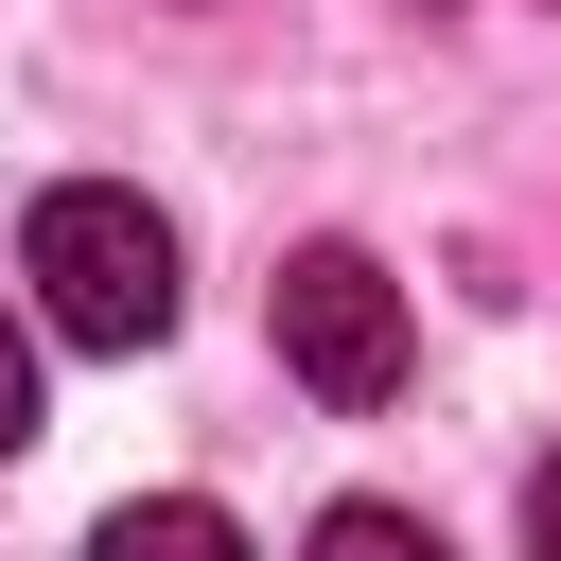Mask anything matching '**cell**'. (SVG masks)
Masks as SVG:
<instances>
[{
	"label": "cell",
	"mask_w": 561,
	"mask_h": 561,
	"mask_svg": "<svg viewBox=\"0 0 561 561\" xmlns=\"http://www.w3.org/2000/svg\"><path fill=\"white\" fill-rule=\"evenodd\" d=\"M18 438H35V333L0 316V456H18Z\"/></svg>",
	"instance_id": "5b68a950"
},
{
	"label": "cell",
	"mask_w": 561,
	"mask_h": 561,
	"mask_svg": "<svg viewBox=\"0 0 561 561\" xmlns=\"http://www.w3.org/2000/svg\"><path fill=\"white\" fill-rule=\"evenodd\" d=\"M140 543H158V561H228L245 526H228V508H193V491H158V508H105V561H140Z\"/></svg>",
	"instance_id": "3957f363"
},
{
	"label": "cell",
	"mask_w": 561,
	"mask_h": 561,
	"mask_svg": "<svg viewBox=\"0 0 561 561\" xmlns=\"http://www.w3.org/2000/svg\"><path fill=\"white\" fill-rule=\"evenodd\" d=\"M263 316H280V368H298L333 421H386L403 368H421V316H403V280H386L368 245H298Z\"/></svg>",
	"instance_id": "7a4b0ae2"
},
{
	"label": "cell",
	"mask_w": 561,
	"mask_h": 561,
	"mask_svg": "<svg viewBox=\"0 0 561 561\" xmlns=\"http://www.w3.org/2000/svg\"><path fill=\"white\" fill-rule=\"evenodd\" d=\"M526 543H543V561H561V456H543V473H526Z\"/></svg>",
	"instance_id": "8992f818"
},
{
	"label": "cell",
	"mask_w": 561,
	"mask_h": 561,
	"mask_svg": "<svg viewBox=\"0 0 561 561\" xmlns=\"http://www.w3.org/2000/svg\"><path fill=\"white\" fill-rule=\"evenodd\" d=\"M18 280H35V316H53L70 351H158V333H175V228H158L123 175H70V193H35V228H18Z\"/></svg>",
	"instance_id": "6da1fadb"
},
{
	"label": "cell",
	"mask_w": 561,
	"mask_h": 561,
	"mask_svg": "<svg viewBox=\"0 0 561 561\" xmlns=\"http://www.w3.org/2000/svg\"><path fill=\"white\" fill-rule=\"evenodd\" d=\"M316 543L333 561H438V526H403V508H316Z\"/></svg>",
	"instance_id": "277c9868"
}]
</instances>
